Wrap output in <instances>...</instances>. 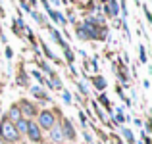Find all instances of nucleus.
I'll list each match as a JSON object with an SVG mask.
<instances>
[{
    "instance_id": "13",
    "label": "nucleus",
    "mask_w": 152,
    "mask_h": 144,
    "mask_svg": "<svg viewBox=\"0 0 152 144\" xmlns=\"http://www.w3.org/2000/svg\"><path fill=\"white\" fill-rule=\"evenodd\" d=\"M42 50H45V54L48 56V58H54V56H52V52L48 50V46H46V44H42Z\"/></svg>"
},
{
    "instance_id": "20",
    "label": "nucleus",
    "mask_w": 152,
    "mask_h": 144,
    "mask_svg": "<svg viewBox=\"0 0 152 144\" xmlns=\"http://www.w3.org/2000/svg\"><path fill=\"white\" fill-rule=\"evenodd\" d=\"M0 144H2V142H0Z\"/></svg>"
},
{
    "instance_id": "3",
    "label": "nucleus",
    "mask_w": 152,
    "mask_h": 144,
    "mask_svg": "<svg viewBox=\"0 0 152 144\" xmlns=\"http://www.w3.org/2000/svg\"><path fill=\"white\" fill-rule=\"evenodd\" d=\"M27 135H29V138H31L33 142H39V140H41V127L29 121V127H27Z\"/></svg>"
},
{
    "instance_id": "9",
    "label": "nucleus",
    "mask_w": 152,
    "mask_h": 144,
    "mask_svg": "<svg viewBox=\"0 0 152 144\" xmlns=\"http://www.w3.org/2000/svg\"><path fill=\"white\" fill-rule=\"evenodd\" d=\"M31 92H33L35 96H37V98H45V100H48V96H46L45 92H42V90L39 89V87H33V89H31Z\"/></svg>"
},
{
    "instance_id": "11",
    "label": "nucleus",
    "mask_w": 152,
    "mask_h": 144,
    "mask_svg": "<svg viewBox=\"0 0 152 144\" xmlns=\"http://www.w3.org/2000/svg\"><path fill=\"white\" fill-rule=\"evenodd\" d=\"M123 135H125V138L129 140V144H133V135H131L129 129H123Z\"/></svg>"
},
{
    "instance_id": "10",
    "label": "nucleus",
    "mask_w": 152,
    "mask_h": 144,
    "mask_svg": "<svg viewBox=\"0 0 152 144\" xmlns=\"http://www.w3.org/2000/svg\"><path fill=\"white\" fill-rule=\"evenodd\" d=\"M94 85H96V89H104V87H106V81H104V79L102 77H96V79H94Z\"/></svg>"
},
{
    "instance_id": "5",
    "label": "nucleus",
    "mask_w": 152,
    "mask_h": 144,
    "mask_svg": "<svg viewBox=\"0 0 152 144\" xmlns=\"http://www.w3.org/2000/svg\"><path fill=\"white\" fill-rule=\"evenodd\" d=\"M52 140L54 142H62L64 140V133H62V127H52V133H50Z\"/></svg>"
},
{
    "instance_id": "16",
    "label": "nucleus",
    "mask_w": 152,
    "mask_h": 144,
    "mask_svg": "<svg viewBox=\"0 0 152 144\" xmlns=\"http://www.w3.org/2000/svg\"><path fill=\"white\" fill-rule=\"evenodd\" d=\"M141 62H146V56H145V48L141 46Z\"/></svg>"
},
{
    "instance_id": "17",
    "label": "nucleus",
    "mask_w": 152,
    "mask_h": 144,
    "mask_svg": "<svg viewBox=\"0 0 152 144\" xmlns=\"http://www.w3.org/2000/svg\"><path fill=\"white\" fill-rule=\"evenodd\" d=\"M64 100H66V102H67V104H69V102H71V96H69V92H64Z\"/></svg>"
},
{
    "instance_id": "7",
    "label": "nucleus",
    "mask_w": 152,
    "mask_h": 144,
    "mask_svg": "<svg viewBox=\"0 0 152 144\" xmlns=\"http://www.w3.org/2000/svg\"><path fill=\"white\" fill-rule=\"evenodd\" d=\"M62 133H66L67 138H75V131H73V127H71L69 121H64V131Z\"/></svg>"
},
{
    "instance_id": "12",
    "label": "nucleus",
    "mask_w": 152,
    "mask_h": 144,
    "mask_svg": "<svg viewBox=\"0 0 152 144\" xmlns=\"http://www.w3.org/2000/svg\"><path fill=\"white\" fill-rule=\"evenodd\" d=\"M66 58H67V62H73V54H71L69 48H66Z\"/></svg>"
},
{
    "instance_id": "2",
    "label": "nucleus",
    "mask_w": 152,
    "mask_h": 144,
    "mask_svg": "<svg viewBox=\"0 0 152 144\" xmlns=\"http://www.w3.org/2000/svg\"><path fill=\"white\" fill-rule=\"evenodd\" d=\"M39 127H45V129H52L54 127V115L50 111H42L39 115Z\"/></svg>"
},
{
    "instance_id": "4",
    "label": "nucleus",
    "mask_w": 152,
    "mask_h": 144,
    "mask_svg": "<svg viewBox=\"0 0 152 144\" xmlns=\"http://www.w3.org/2000/svg\"><path fill=\"white\" fill-rule=\"evenodd\" d=\"M19 119H21V111H19V108L18 106H12L10 108V113H8V121L15 123V121H19Z\"/></svg>"
},
{
    "instance_id": "15",
    "label": "nucleus",
    "mask_w": 152,
    "mask_h": 144,
    "mask_svg": "<svg viewBox=\"0 0 152 144\" xmlns=\"http://www.w3.org/2000/svg\"><path fill=\"white\" fill-rule=\"evenodd\" d=\"M145 15H146V19H148V21H152V15H150V10L148 8L145 6Z\"/></svg>"
},
{
    "instance_id": "19",
    "label": "nucleus",
    "mask_w": 152,
    "mask_h": 144,
    "mask_svg": "<svg viewBox=\"0 0 152 144\" xmlns=\"http://www.w3.org/2000/svg\"><path fill=\"white\" fill-rule=\"evenodd\" d=\"M52 2H54V4H60V0H52Z\"/></svg>"
},
{
    "instance_id": "6",
    "label": "nucleus",
    "mask_w": 152,
    "mask_h": 144,
    "mask_svg": "<svg viewBox=\"0 0 152 144\" xmlns=\"http://www.w3.org/2000/svg\"><path fill=\"white\" fill-rule=\"evenodd\" d=\"M15 131L18 133H27V127H29V121L27 119H19V121H15Z\"/></svg>"
},
{
    "instance_id": "14",
    "label": "nucleus",
    "mask_w": 152,
    "mask_h": 144,
    "mask_svg": "<svg viewBox=\"0 0 152 144\" xmlns=\"http://www.w3.org/2000/svg\"><path fill=\"white\" fill-rule=\"evenodd\" d=\"M115 119H118V121H119V123H123V121H125V117H123V113H121V110H118V117H115Z\"/></svg>"
},
{
    "instance_id": "8",
    "label": "nucleus",
    "mask_w": 152,
    "mask_h": 144,
    "mask_svg": "<svg viewBox=\"0 0 152 144\" xmlns=\"http://www.w3.org/2000/svg\"><path fill=\"white\" fill-rule=\"evenodd\" d=\"M23 113H25V115H35V108L31 106V104L23 102Z\"/></svg>"
},
{
    "instance_id": "18",
    "label": "nucleus",
    "mask_w": 152,
    "mask_h": 144,
    "mask_svg": "<svg viewBox=\"0 0 152 144\" xmlns=\"http://www.w3.org/2000/svg\"><path fill=\"white\" fill-rule=\"evenodd\" d=\"M100 102H102V104H104V106H106V108L110 106V104H108V98H106V96H100Z\"/></svg>"
},
{
    "instance_id": "1",
    "label": "nucleus",
    "mask_w": 152,
    "mask_h": 144,
    "mask_svg": "<svg viewBox=\"0 0 152 144\" xmlns=\"http://www.w3.org/2000/svg\"><path fill=\"white\" fill-rule=\"evenodd\" d=\"M0 135H2V138H6V140H18L19 133L15 131L14 123L8 121V119H4L2 123H0Z\"/></svg>"
}]
</instances>
